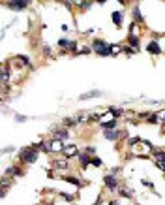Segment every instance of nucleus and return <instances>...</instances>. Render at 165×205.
Here are the masks:
<instances>
[{
    "label": "nucleus",
    "mask_w": 165,
    "mask_h": 205,
    "mask_svg": "<svg viewBox=\"0 0 165 205\" xmlns=\"http://www.w3.org/2000/svg\"><path fill=\"white\" fill-rule=\"evenodd\" d=\"M38 151H39V149H38L36 145L24 147V149L21 151V160H23V162H26V164H34V162L38 160V156H39V154H38Z\"/></svg>",
    "instance_id": "obj_1"
},
{
    "label": "nucleus",
    "mask_w": 165,
    "mask_h": 205,
    "mask_svg": "<svg viewBox=\"0 0 165 205\" xmlns=\"http://www.w3.org/2000/svg\"><path fill=\"white\" fill-rule=\"evenodd\" d=\"M92 51L98 53L100 57H109V55H111V45H107V43L101 41V40H94V41H92Z\"/></svg>",
    "instance_id": "obj_2"
},
{
    "label": "nucleus",
    "mask_w": 165,
    "mask_h": 205,
    "mask_svg": "<svg viewBox=\"0 0 165 205\" xmlns=\"http://www.w3.org/2000/svg\"><path fill=\"white\" fill-rule=\"evenodd\" d=\"M8 8L15 9V11H23V9L28 8V2L26 0H11V2H8Z\"/></svg>",
    "instance_id": "obj_3"
},
{
    "label": "nucleus",
    "mask_w": 165,
    "mask_h": 205,
    "mask_svg": "<svg viewBox=\"0 0 165 205\" xmlns=\"http://www.w3.org/2000/svg\"><path fill=\"white\" fill-rule=\"evenodd\" d=\"M103 183L107 185V188H109L111 192H115V190L118 188V179H116L115 175H105V177H103Z\"/></svg>",
    "instance_id": "obj_4"
},
{
    "label": "nucleus",
    "mask_w": 165,
    "mask_h": 205,
    "mask_svg": "<svg viewBox=\"0 0 165 205\" xmlns=\"http://www.w3.org/2000/svg\"><path fill=\"white\" fill-rule=\"evenodd\" d=\"M62 154L66 156V160H70V158H75V156H79V149H77L75 145H66V149L62 151Z\"/></svg>",
    "instance_id": "obj_5"
},
{
    "label": "nucleus",
    "mask_w": 165,
    "mask_h": 205,
    "mask_svg": "<svg viewBox=\"0 0 165 205\" xmlns=\"http://www.w3.org/2000/svg\"><path fill=\"white\" fill-rule=\"evenodd\" d=\"M147 51H148L150 55H160V53H162V47H160V43L154 40V41H150V43L147 45Z\"/></svg>",
    "instance_id": "obj_6"
},
{
    "label": "nucleus",
    "mask_w": 165,
    "mask_h": 205,
    "mask_svg": "<svg viewBox=\"0 0 165 205\" xmlns=\"http://www.w3.org/2000/svg\"><path fill=\"white\" fill-rule=\"evenodd\" d=\"M64 149H66V145L62 143V139H51V151L60 153V151H64Z\"/></svg>",
    "instance_id": "obj_7"
},
{
    "label": "nucleus",
    "mask_w": 165,
    "mask_h": 205,
    "mask_svg": "<svg viewBox=\"0 0 165 205\" xmlns=\"http://www.w3.org/2000/svg\"><path fill=\"white\" fill-rule=\"evenodd\" d=\"M53 136H54V139H68L70 138L68 130H62V128H54L53 130Z\"/></svg>",
    "instance_id": "obj_8"
},
{
    "label": "nucleus",
    "mask_w": 165,
    "mask_h": 205,
    "mask_svg": "<svg viewBox=\"0 0 165 205\" xmlns=\"http://www.w3.org/2000/svg\"><path fill=\"white\" fill-rule=\"evenodd\" d=\"M152 158H154V162H156V164H162V162H165V151H162V149H156V151L152 153Z\"/></svg>",
    "instance_id": "obj_9"
},
{
    "label": "nucleus",
    "mask_w": 165,
    "mask_h": 205,
    "mask_svg": "<svg viewBox=\"0 0 165 205\" xmlns=\"http://www.w3.org/2000/svg\"><path fill=\"white\" fill-rule=\"evenodd\" d=\"M77 158H79V162H81V168H83V170H85V168H86L88 164H92V156H88L86 153H83V154H79Z\"/></svg>",
    "instance_id": "obj_10"
},
{
    "label": "nucleus",
    "mask_w": 165,
    "mask_h": 205,
    "mask_svg": "<svg viewBox=\"0 0 165 205\" xmlns=\"http://www.w3.org/2000/svg\"><path fill=\"white\" fill-rule=\"evenodd\" d=\"M21 173H23V171H21L17 166H9V168L6 170V173H4V175H6V177H19Z\"/></svg>",
    "instance_id": "obj_11"
},
{
    "label": "nucleus",
    "mask_w": 165,
    "mask_h": 205,
    "mask_svg": "<svg viewBox=\"0 0 165 205\" xmlns=\"http://www.w3.org/2000/svg\"><path fill=\"white\" fill-rule=\"evenodd\" d=\"M58 45H60V47H68V49H71V51L77 49V43H75V41H70V40H58Z\"/></svg>",
    "instance_id": "obj_12"
},
{
    "label": "nucleus",
    "mask_w": 165,
    "mask_h": 205,
    "mask_svg": "<svg viewBox=\"0 0 165 205\" xmlns=\"http://www.w3.org/2000/svg\"><path fill=\"white\" fill-rule=\"evenodd\" d=\"M105 139H118V138H122L124 134L122 132H113V130H105Z\"/></svg>",
    "instance_id": "obj_13"
},
{
    "label": "nucleus",
    "mask_w": 165,
    "mask_h": 205,
    "mask_svg": "<svg viewBox=\"0 0 165 205\" xmlns=\"http://www.w3.org/2000/svg\"><path fill=\"white\" fill-rule=\"evenodd\" d=\"M122 19H124V15H122L120 11H113V23H115L118 28L122 26Z\"/></svg>",
    "instance_id": "obj_14"
},
{
    "label": "nucleus",
    "mask_w": 165,
    "mask_h": 205,
    "mask_svg": "<svg viewBox=\"0 0 165 205\" xmlns=\"http://www.w3.org/2000/svg\"><path fill=\"white\" fill-rule=\"evenodd\" d=\"M8 81H9V68L8 66H2V85L6 87Z\"/></svg>",
    "instance_id": "obj_15"
},
{
    "label": "nucleus",
    "mask_w": 165,
    "mask_h": 205,
    "mask_svg": "<svg viewBox=\"0 0 165 205\" xmlns=\"http://www.w3.org/2000/svg\"><path fill=\"white\" fill-rule=\"evenodd\" d=\"M116 126V121L115 119H111V121H101V128L103 130H113Z\"/></svg>",
    "instance_id": "obj_16"
},
{
    "label": "nucleus",
    "mask_w": 165,
    "mask_h": 205,
    "mask_svg": "<svg viewBox=\"0 0 165 205\" xmlns=\"http://www.w3.org/2000/svg\"><path fill=\"white\" fill-rule=\"evenodd\" d=\"M98 96H101V92H100V90H90V92H85V94L81 96V100H88V98H98Z\"/></svg>",
    "instance_id": "obj_17"
},
{
    "label": "nucleus",
    "mask_w": 165,
    "mask_h": 205,
    "mask_svg": "<svg viewBox=\"0 0 165 205\" xmlns=\"http://www.w3.org/2000/svg\"><path fill=\"white\" fill-rule=\"evenodd\" d=\"M133 19H135V23H143V15H141L139 6H133Z\"/></svg>",
    "instance_id": "obj_18"
},
{
    "label": "nucleus",
    "mask_w": 165,
    "mask_h": 205,
    "mask_svg": "<svg viewBox=\"0 0 165 205\" xmlns=\"http://www.w3.org/2000/svg\"><path fill=\"white\" fill-rule=\"evenodd\" d=\"M128 41H130V47H133V49H137V47H139V36H133V34H130Z\"/></svg>",
    "instance_id": "obj_19"
},
{
    "label": "nucleus",
    "mask_w": 165,
    "mask_h": 205,
    "mask_svg": "<svg viewBox=\"0 0 165 205\" xmlns=\"http://www.w3.org/2000/svg\"><path fill=\"white\" fill-rule=\"evenodd\" d=\"M109 111H111L113 117H122V115H124V109H122V107H115V105H113V107H109Z\"/></svg>",
    "instance_id": "obj_20"
},
{
    "label": "nucleus",
    "mask_w": 165,
    "mask_h": 205,
    "mask_svg": "<svg viewBox=\"0 0 165 205\" xmlns=\"http://www.w3.org/2000/svg\"><path fill=\"white\" fill-rule=\"evenodd\" d=\"M66 181H68L70 185H75V186H81V185H83L77 177H71V175H68V177H66Z\"/></svg>",
    "instance_id": "obj_21"
},
{
    "label": "nucleus",
    "mask_w": 165,
    "mask_h": 205,
    "mask_svg": "<svg viewBox=\"0 0 165 205\" xmlns=\"http://www.w3.org/2000/svg\"><path fill=\"white\" fill-rule=\"evenodd\" d=\"M54 166H56L58 170H66V168H68V162H66V160H56Z\"/></svg>",
    "instance_id": "obj_22"
},
{
    "label": "nucleus",
    "mask_w": 165,
    "mask_h": 205,
    "mask_svg": "<svg viewBox=\"0 0 165 205\" xmlns=\"http://www.w3.org/2000/svg\"><path fill=\"white\" fill-rule=\"evenodd\" d=\"M92 53V47H83L81 51H75V55H90Z\"/></svg>",
    "instance_id": "obj_23"
},
{
    "label": "nucleus",
    "mask_w": 165,
    "mask_h": 205,
    "mask_svg": "<svg viewBox=\"0 0 165 205\" xmlns=\"http://www.w3.org/2000/svg\"><path fill=\"white\" fill-rule=\"evenodd\" d=\"M120 196H124V198H131V196H133V192H131V190H128V188H120Z\"/></svg>",
    "instance_id": "obj_24"
},
{
    "label": "nucleus",
    "mask_w": 165,
    "mask_h": 205,
    "mask_svg": "<svg viewBox=\"0 0 165 205\" xmlns=\"http://www.w3.org/2000/svg\"><path fill=\"white\" fill-rule=\"evenodd\" d=\"M141 141H143V139H141V138H137V136H133V138H130V139H128V143H130V145H137V143H141Z\"/></svg>",
    "instance_id": "obj_25"
},
{
    "label": "nucleus",
    "mask_w": 165,
    "mask_h": 205,
    "mask_svg": "<svg viewBox=\"0 0 165 205\" xmlns=\"http://www.w3.org/2000/svg\"><path fill=\"white\" fill-rule=\"evenodd\" d=\"M122 51V47L120 45H111V55H118Z\"/></svg>",
    "instance_id": "obj_26"
},
{
    "label": "nucleus",
    "mask_w": 165,
    "mask_h": 205,
    "mask_svg": "<svg viewBox=\"0 0 165 205\" xmlns=\"http://www.w3.org/2000/svg\"><path fill=\"white\" fill-rule=\"evenodd\" d=\"M122 51H124L126 55H133V53H135V49H133V47H130V45H126V47H122Z\"/></svg>",
    "instance_id": "obj_27"
},
{
    "label": "nucleus",
    "mask_w": 165,
    "mask_h": 205,
    "mask_svg": "<svg viewBox=\"0 0 165 205\" xmlns=\"http://www.w3.org/2000/svg\"><path fill=\"white\" fill-rule=\"evenodd\" d=\"M92 164H94V166H98V168H100V166H101V160H100V158H92Z\"/></svg>",
    "instance_id": "obj_28"
},
{
    "label": "nucleus",
    "mask_w": 165,
    "mask_h": 205,
    "mask_svg": "<svg viewBox=\"0 0 165 205\" xmlns=\"http://www.w3.org/2000/svg\"><path fill=\"white\" fill-rule=\"evenodd\" d=\"M143 185H145V186H148V188H154V185H152V181H147V179H145V181H143Z\"/></svg>",
    "instance_id": "obj_29"
},
{
    "label": "nucleus",
    "mask_w": 165,
    "mask_h": 205,
    "mask_svg": "<svg viewBox=\"0 0 165 205\" xmlns=\"http://www.w3.org/2000/svg\"><path fill=\"white\" fill-rule=\"evenodd\" d=\"M156 166H158V168H160L162 171H165V162H162V164H156Z\"/></svg>",
    "instance_id": "obj_30"
},
{
    "label": "nucleus",
    "mask_w": 165,
    "mask_h": 205,
    "mask_svg": "<svg viewBox=\"0 0 165 205\" xmlns=\"http://www.w3.org/2000/svg\"><path fill=\"white\" fill-rule=\"evenodd\" d=\"M15 119H17V121H19V122H23V121H26V117H21V115H17V117H15Z\"/></svg>",
    "instance_id": "obj_31"
}]
</instances>
